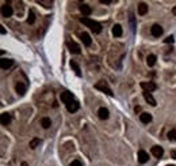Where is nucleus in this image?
<instances>
[{
	"label": "nucleus",
	"mask_w": 176,
	"mask_h": 166,
	"mask_svg": "<svg viewBox=\"0 0 176 166\" xmlns=\"http://www.w3.org/2000/svg\"><path fill=\"white\" fill-rule=\"evenodd\" d=\"M83 25H85L87 27H89L93 33H100L102 32V25L100 23H98L96 21H92V19L87 18V17H83V18L80 19Z\"/></svg>",
	"instance_id": "1"
},
{
	"label": "nucleus",
	"mask_w": 176,
	"mask_h": 166,
	"mask_svg": "<svg viewBox=\"0 0 176 166\" xmlns=\"http://www.w3.org/2000/svg\"><path fill=\"white\" fill-rule=\"evenodd\" d=\"M95 89L100 90V91H103V93H106V94H108V95H113V91H111V89L108 87V85H107L104 81L98 82L96 85H95Z\"/></svg>",
	"instance_id": "2"
},
{
	"label": "nucleus",
	"mask_w": 176,
	"mask_h": 166,
	"mask_svg": "<svg viewBox=\"0 0 176 166\" xmlns=\"http://www.w3.org/2000/svg\"><path fill=\"white\" fill-rule=\"evenodd\" d=\"M141 87H142L144 91L150 93V91H154V90L157 89V85L153 83V82H141Z\"/></svg>",
	"instance_id": "3"
},
{
	"label": "nucleus",
	"mask_w": 176,
	"mask_h": 166,
	"mask_svg": "<svg viewBox=\"0 0 176 166\" xmlns=\"http://www.w3.org/2000/svg\"><path fill=\"white\" fill-rule=\"evenodd\" d=\"M66 45H68V48H69V50L72 52V53L79 54L80 52H81V49H80V46H79L77 44H76L75 41H68V42H66Z\"/></svg>",
	"instance_id": "4"
},
{
	"label": "nucleus",
	"mask_w": 176,
	"mask_h": 166,
	"mask_svg": "<svg viewBox=\"0 0 176 166\" xmlns=\"http://www.w3.org/2000/svg\"><path fill=\"white\" fill-rule=\"evenodd\" d=\"M60 97H61V101L65 103V105L73 101V94H72V93H69V91H62Z\"/></svg>",
	"instance_id": "5"
},
{
	"label": "nucleus",
	"mask_w": 176,
	"mask_h": 166,
	"mask_svg": "<svg viewBox=\"0 0 176 166\" xmlns=\"http://www.w3.org/2000/svg\"><path fill=\"white\" fill-rule=\"evenodd\" d=\"M12 7L8 4L5 6H1V17H4V18H10L11 15H12Z\"/></svg>",
	"instance_id": "6"
},
{
	"label": "nucleus",
	"mask_w": 176,
	"mask_h": 166,
	"mask_svg": "<svg viewBox=\"0 0 176 166\" xmlns=\"http://www.w3.org/2000/svg\"><path fill=\"white\" fill-rule=\"evenodd\" d=\"M79 108H80V103L77 102V101H72V102H69V103H66V109H68V112H70V113H75V112H77L79 110Z\"/></svg>",
	"instance_id": "7"
},
{
	"label": "nucleus",
	"mask_w": 176,
	"mask_h": 166,
	"mask_svg": "<svg viewBox=\"0 0 176 166\" xmlns=\"http://www.w3.org/2000/svg\"><path fill=\"white\" fill-rule=\"evenodd\" d=\"M150 34L153 37H160L163 34V27L160 26V25H153V26L150 27Z\"/></svg>",
	"instance_id": "8"
},
{
	"label": "nucleus",
	"mask_w": 176,
	"mask_h": 166,
	"mask_svg": "<svg viewBox=\"0 0 176 166\" xmlns=\"http://www.w3.org/2000/svg\"><path fill=\"white\" fill-rule=\"evenodd\" d=\"M148 159H149V154L146 151H144V150H140L138 151V162L140 163H146Z\"/></svg>",
	"instance_id": "9"
},
{
	"label": "nucleus",
	"mask_w": 176,
	"mask_h": 166,
	"mask_svg": "<svg viewBox=\"0 0 176 166\" xmlns=\"http://www.w3.org/2000/svg\"><path fill=\"white\" fill-rule=\"evenodd\" d=\"M12 64H14V60H11V59H1L0 60V67L3 70H8L10 67H12Z\"/></svg>",
	"instance_id": "10"
},
{
	"label": "nucleus",
	"mask_w": 176,
	"mask_h": 166,
	"mask_svg": "<svg viewBox=\"0 0 176 166\" xmlns=\"http://www.w3.org/2000/svg\"><path fill=\"white\" fill-rule=\"evenodd\" d=\"M152 154H153L156 158H161L164 155L163 147H160V146H153V147H152Z\"/></svg>",
	"instance_id": "11"
},
{
	"label": "nucleus",
	"mask_w": 176,
	"mask_h": 166,
	"mask_svg": "<svg viewBox=\"0 0 176 166\" xmlns=\"http://www.w3.org/2000/svg\"><path fill=\"white\" fill-rule=\"evenodd\" d=\"M79 10H80V12L83 14L84 17H88V15H91V12H92V8H91L88 4H81L79 7Z\"/></svg>",
	"instance_id": "12"
},
{
	"label": "nucleus",
	"mask_w": 176,
	"mask_h": 166,
	"mask_svg": "<svg viewBox=\"0 0 176 166\" xmlns=\"http://www.w3.org/2000/svg\"><path fill=\"white\" fill-rule=\"evenodd\" d=\"M98 116H99V118H102V120H107V118H108V116H110V113H108V109L100 108L99 110H98Z\"/></svg>",
	"instance_id": "13"
},
{
	"label": "nucleus",
	"mask_w": 176,
	"mask_h": 166,
	"mask_svg": "<svg viewBox=\"0 0 176 166\" xmlns=\"http://www.w3.org/2000/svg\"><path fill=\"white\" fill-rule=\"evenodd\" d=\"M81 41H83V44L85 45V46H91V44H92V40H91V37H89V34L88 33H81Z\"/></svg>",
	"instance_id": "14"
},
{
	"label": "nucleus",
	"mask_w": 176,
	"mask_h": 166,
	"mask_svg": "<svg viewBox=\"0 0 176 166\" xmlns=\"http://www.w3.org/2000/svg\"><path fill=\"white\" fill-rule=\"evenodd\" d=\"M144 98H145L146 102L150 103L152 106H156V99L153 98V95L150 94V93H146V91H144Z\"/></svg>",
	"instance_id": "15"
},
{
	"label": "nucleus",
	"mask_w": 176,
	"mask_h": 166,
	"mask_svg": "<svg viewBox=\"0 0 176 166\" xmlns=\"http://www.w3.org/2000/svg\"><path fill=\"white\" fill-rule=\"evenodd\" d=\"M140 120H141V123L148 124V123L152 121V114H150V113H141V114H140Z\"/></svg>",
	"instance_id": "16"
},
{
	"label": "nucleus",
	"mask_w": 176,
	"mask_h": 166,
	"mask_svg": "<svg viewBox=\"0 0 176 166\" xmlns=\"http://www.w3.org/2000/svg\"><path fill=\"white\" fill-rule=\"evenodd\" d=\"M0 121H1L3 125H8L10 123H11V114H10V113H1Z\"/></svg>",
	"instance_id": "17"
},
{
	"label": "nucleus",
	"mask_w": 176,
	"mask_h": 166,
	"mask_svg": "<svg viewBox=\"0 0 176 166\" xmlns=\"http://www.w3.org/2000/svg\"><path fill=\"white\" fill-rule=\"evenodd\" d=\"M15 90H16V93L19 95H25V93H26V86L23 85V83H16Z\"/></svg>",
	"instance_id": "18"
},
{
	"label": "nucleus",
	"mask_w": 176,
	"mask_h": 166,
	"mask_svg": "<svg viewBox=\"0 0 176 166\" xmlns=\"http://www.w3.org/2000/svg\"><path fill=\"white\" fill-rule=\"evenodd\" d=\"M146 12H148V4L140 3V4H138V14H140V15H145Z\"/></svg>",
	"instance_id": "19"
},
{
	"label": "nucleus",
	"mask_w": 176,
	"mask_h": 166,
	"mask_svg": "<svg viewBox=\"0 0 176 166\" xmlns=\"http://www.w3.org/2000/svg\"><path fill=\"white\" fill-rule=\"evenodd\" d=\"M113 34H114L115 37L122 36V27H121V25H115V26L113 27Z\"/></svg>",
	"instance_id": "20"
},
{
	"label": "nucleus",
	"mask_w": 176,
	"mask_h": 166,
	"mask_svg": "<svg viewBox=\"0 0 176 166\" xmlns=\"http://www.w3.org/2000/svg\"><path fill=\"white\" fill-rule=\"evenodd\" d=\"M70 67L73 68V71L76 72V75H77V76H81V71H80V67H79V64L76 63V61H70Z\"/></svg>",
	"instance_id": "21"
},
{
	"label": "nucleus",
	"mask_w": 176,
	"mask_h": 166,
	"mask_svg": "<svg viewBox=\"0 0 176 166\" xmlns=\"http://www.w3.org/2000/svg\"><path fill=\"white\" fill-rule=\"evenodd\" d=\"M146 64H148L149 67H153L154 64H156V56H154V54H149V56L146 57Z\"/></svg>",
	"instance_id": "22"
},
{
	"label": "nucleus",
	"mask_w": 176,
	"mask_h": 166,
	"mask_svg": "<svg viewBox=\"0 0 176 166\" xmlns=\"http://www.w3.org/2000/svg\"><path fill=\"white\" fill-rule=\"evenodd\" d=\"M41 125L44 127V128H50V125H52L50 118H49V117H44V118L41 120Z\"/></svg>",
	"instance_id": "23"
},
{
	"label": "nucleus",
	"mask_w": 176,
	"mask_h": 166,
	"mask_svg": "<svg viewBox=\"0 0 176 166\" xmlns=\"http://www.w3.org/2000/svg\"><path fill=\"white\" fill-rule=\"evenodd\" d=\"M168 139L171 142H176V129H172L168 132Z\"/></svg>",
	"instance_id": "24"
},
{
	"label": "nucleus",
	"mask_w": 176,
	"mask_h": 166,
	"mask_svg": "<svg viewBox=\"0 0 176 166\" xmlns=\"http://www.w3.org/2000/svg\"><path fill=\"white\" fill-rule=\"evenodd\" d=\"M35 22V14L31 11V12H29V18H27V23H30V25H33V23Z\"/></svg>",
	"instance_id": "25"
},
{
	"label": "nucleus",
	"mask_w": 176,
	"mask_h": 166,
	"mask_svg": "<svg viewBox=\"0 0 176 166\" xmlns=\"http://www.w3.org/2000/svg\"><path fill=\"white\" fill-rule=\"evenodd\" d=\"M40 143H41V140L38 139V138H35V139H33V140L30 142V147H31V148H35Z\"/></svg>",
	"instance_id": "26"
},
{
	"label": "nucleus",
	"mask_w": 176,
	"mask_h": 166,
	"mask_svg": "<svg viewBox=\"0 0 176 166\" xmlns=\"http://www.w3.org/2000/svg\"><path fill=\"white\" fill-rule=\"evenodd\" d=\"M130 23H132V29H133V32H134L136 30V19H134L133 12H130Z\"/></svg>",
	"instance_id": "27"
},
{
	"label": "nucleus",
	"mask_w": 176,
	"mask_h": 166,
	"mask_svg": "<svg viewBox=\"0 0 176 166\" xmlns=\"http://www.w3.org/2000/svg\"><path fill=\"white\" fill-rule=\"evenodd\" d=\"M38 3H40V4H44V7H50V6H52V1H42V0H38Z\"/></svg>",
	"instance_id": "28"
},
{
	"label": "nucleus",
	"mask_w": 176,
	"mask_h": 166,
	"mask_svg": "<svg viewBox=\"0 0 176 166\" xmlns=\"http://www.w3.org/2000/svg\"><path fill=\"white\" fill-rule=\"evenodd\" d=\"M70 166H83V165H81V162H80L79 159H75V161H72Z\"/></svg>",
	"instance_id": "29"
},
{
	"label": "nucleus",
	"mask_w": 176,
	"mask_h": 166,
	"mask_svg": "<svg viewBox=\"0 0 176 166\" xmlns=\"http://www.w3.org/2000/svg\"><path fill=\"white\" fill-rule=\"evenodd\" d=\"M173 41H175V40H173V37H172V36H169V37H168V38H165V40H164V42H165V44H169V42H171V44H172Z\"/></svg>",
	"instance_id": "30"
},
{
	"label": "nucleus",
	"mask_w": 176,
	"mask_h": 166,
	"mask_svg": "<svg viewBox=\"0 0 176 166\" xmlns=\"http://www.w3.org/2000/svg\"><path fill=\"white\" fill-rule=\"evenodd\" d=\"M102 4H111V3H114V0H100Z\"/></svg>",
	"instance_id": "31"
},
{
	"label": "nucleus",
	"mask_w": 176,
	"mask_h": 166,
	"mask_svg": "<svg viewBox=\"0 0 176 166\" xmlns=\"http://www.w3.org/2000/svg\"><path fill=\"white\" fill-rule=\"evenodd\" d=\"M0 33H1V34H5V30L3 26H0Z\"/></svg>",
	"instance_id": "32"
},
{
	"label": "nucleus",
	"mask_w": 176,
	"mask_h": 166,
	"mask_svg": "<svg viewBox=\"0 0 176 166\" xmlns=\"http://www.w3.org/2000/svg\"><path fill=\"white\" fill-rule=\"evenodd\" d=\"M171 155L173 159H176V151H171Z\"/></svg>",
	"instance_id": "33"
},
{
	"label": "nucleus",
	"mask_w": 176,
	"mask_h": 166,
	"mask_svg": "<svg viewBox=\"0 0 176 166\" xmlns=\"http://www.w3.org/2000/svg\"><path fill=\"white\" fill-rule=\"evenodd\" d=\"M172 14H173V15H176V6L172 8Z\"/></svg>",
	"instance_id": "34"
},
{
	"label": "nucleus",
	"mask_w": 176,
	"mask_h": 166,
	"mask_svg": "<svg viewBox=\"0 0 176 166\" xmlns=\"http://www.w3.org/2000/svg\"><path fill=\"white\" fill-rule=\"evenodd\" d=\"M134 110H136V113H137V112H140V110H141V108H140V106H136V109H134Z\"/></svg>",
	"instance_id": "35"
},
{
	"label": "nucleus",
	"mask_w": 176,
	"mask_h": 166,
	"mask_svg": "<svg viewBox=\"0 0 176 166\" xmlns=\"http://www.w3.org/2000/svg\"><path fill=\"white\" fill-rule=\"evenodd\" d=\"M168 166H173V165H168Z\"/></svg>",
	"instance_id": "36"
}]
</instances>
